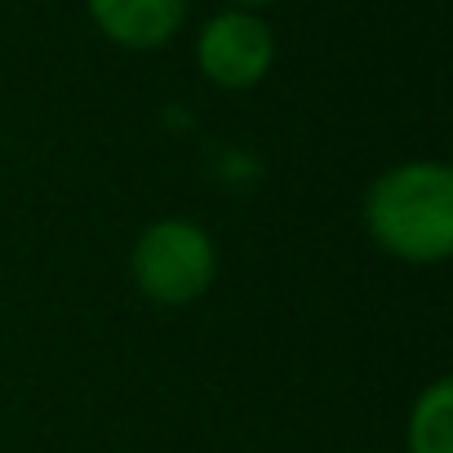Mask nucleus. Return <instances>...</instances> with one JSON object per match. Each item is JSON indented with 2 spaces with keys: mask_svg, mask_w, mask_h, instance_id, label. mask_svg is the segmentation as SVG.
<instances>
[{
  "mask_svg": "<svg viewBox=\"0 0 453 453\" xmlns=\"http://www.w3.org/2000/svg\"><path fill=\"white\" fill-rule=\"evenodd\" d=\"M404 453H453V378H431L404 418Z\"/></svg>",
  "mask_w": 453,
  "mask_h": 453,
  "instance_id": "obj_5",
  "label": "nucleus"
},
{
  "mask_svg": "<svg viewBox=\"0 0 453 453\" xmlns=\"http://www.w3.org/2000/svg\"><path fill=\"white\" fill-rule=\"evenodd\" d=\"M196 67L209 85L245 94L276 67V32L254 10H222L196 36Z\"/></svg>",
  "mask_w": 453,
  "mask_h": 453,
  "instance_id": "obj_3",
  "label": "nucleus"
},
{
  "mask_svg": "<svg viewBox=\"0 0 453 453\" xmlns=\"http://www.w3.org/2000/svg\"><path fill=\"white\" fill-rule=\"evenodd\" d=\"M258 5H272V0H226V10H258Z\"/></svg>",
  "mask_w": 453,
  "mask_h": 453,
  "instance_id": "obj_6",
  "label": "nucleus"
},
{
  "mask_svg": "<svg viewBox=\"0 0 453 453\" xmlns=\"http://www.w3.org/2000/svg\"><path fill=\"white\" fill-rule=\"evenodd\" d=\"M369 241L404 263L435 267L453 254V169L444 160H400L382 169L360 200Z\"/></svg>",
  "mask_w": 453,
  "mask_h": 453,
  "instance_id": "obj_1",
  "label": "nucleus"
},
{
  "mask_svg": "<svg viewBox=\"0 0 453 453\" xmlns=\"http://www.w3.org/2000/svg\"><path fill=\"white\" fill-rule=\"evenodd\" d=\"M134 289L156 307H191L218 280V245L191 218L147 222L129 250Z\"/></svg>",
  "mask_w": 453,
  "mask_h": 453,
  "instance_id": "obj_2",
  "label": "nucleus"
},
{
  "mask_svg": "<svg viewBox=\"0 0 453 453\" xmlns=\"http://www.w3.org/2000/svg\"><path fill=\"white\" fill-rule=\"evenodd\" d=\"M85 10L111 45L147 54L178 36L187 0H85Z\"/></svg>",
  "mask_w": 453,
  "mask_h": 453,
  "instance_id": "obj_4",
  "label": "nucleus"
}]
</instances>
